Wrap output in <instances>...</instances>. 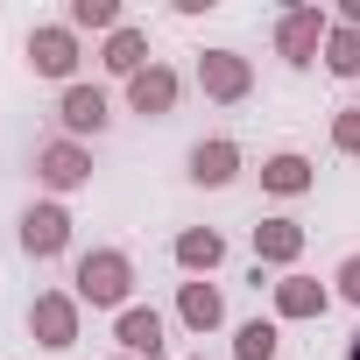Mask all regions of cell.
Returning <instances> with one entry per match:
<instances>
[{
    "mask_svg": "<svg viewBox=\"0 0 360 360\" xmlns=\"http://www.w3.org/2000/svg\"><path fill=\"white\" fill-rule=\"evenodd\" d=\"M127 290H134V262H127L120 248L78 255V269H71V297H78V304H92V311H127Z\"/></svg>",
    "mask_w": 360,
    "mask_h": 360,
    "instance_id": "obj_1",
    "label": "cell"
},
{
    "mask_svg": "<svg viewBox=\"0 0 360 360\" xmlns=\"http://www.w3.org/2000/svg\"><path fill=\"white\" fill-rule=\"evenodd\" d=\"M325 36H332V15H325V8H283V22H276V57H283L290 71H311V64L325 57Z\"/></svg>",
    "mask_w": 360,
    "mask_h": 360,
    "instance_id": "obj_2",
    "label": "cell"
},
{
    "mask_svg": "<svg viewBox=\"0 0 360 360\" xmlns=\"http://www.w3.org/2000/svg\"><path fill=\"white\" fill-rule=\"evenodd\" d=\"M78 29L71 22H36L29 29V64H36V78H57V85H78Z\"/></svg>",
    "mask_w": 360,
    "mask_h": 360,
    "instance_id": "obj_3",
    "label": "cell"
},
{
    "mask_svg": "<svg viewBox=\"0 0 360 360\" xmlns=\"http://www.w3.org/2000/svg\"><path fill=\"white\" fill-rule=\"evenodd\" d=\"M36 184L57 191V198H64V191H85V184H92V148L71 141V134L43 141V148H36Z\"/></svg>",
    "mask_w": 360,
    "mask_h": 360,
    "instance_id": "obj_4",
    "label": "cell"
},
{
    "mask_svg": "<svg viewBox=\"0 0 360 360\" xmlns=\"http://www.w3.org/2000/svg\"><path fill=\"white\" fill-rule=\"evenodd\" d=\"M198 92H205L212 106H240V99L255 92V64H248L240 50H198Z\"/></svg>",
    "mask_w": 360,
    "mask_h": 360,
    "instance_id": "obj_5",
    "label": "cell"
},
{
    "mask_svg": "<svg viewBox=\"0 0 360 360\" xmlns=\"http://www.w3.org/2000/svg\"><path fill=\"white\" fill-rule=\"evenodd\" d=\"M71 248V212L57 205V198H36L29 212H22V255L29 262H57Z\"/></svg>",
    "mask_w": 360,
    "mask_h": 360,
    "instance_id": "obj_6",
    "label": "cell"
},
{
    "mask_svg": "<svg viewBox=\"0 0 360 360\" xmlns=\"http://www.w3.org/2000/svg\"><path fill=\"white\" fill-rule=\"evenodd\" d=\"M78 297L71 290H43L36 304H29V332H36V346H50V353H64V346H78Z\"/></svg>",
    "mask_w": 360,
    "mask_h": 360,
    "instance_id": "obj_7",
    "label": "cell"
},
{
    "mask_svg": "<svg viewBox=\"0 0 360 360\" xmlns=\"http://www.w3.org/2000/svg\"><path fill=\"white\" fill-rule=\"evenodd\" d=\"M176 99H184V78L169 64H148L141 78H127V113H141V120H169Z\"/></svg>",
    "mask_w": 360,
    "mask_h": 360,
    "instance_id": "obj_8",
    "label": "cell"
},
{
    "mask_svg": "<svg viewBox=\"0 0 360 360\" xmlns=\"http://www.w3.org/2000/svg\"><path fill=\"white\" fill-rule=\"evenodd\" d=\"M57 120H64V134H71V141H85V134H106V120H113V99H106L99 85H64V99H57Z\"/></svg>",
    "mask_w": 360,
    "mask_h": 360,
    "instance_id": "obj_9",
    "label": "cell"
},
{
    "mask_svg": "<svg viewBox=\"0 0 360 360\" xmlns=\"http://www.w3.org/2000/svg\"><path fill=\"white\" fill-rule=\"evenodd\" d=\"M269 297H276V318H325L332 311V290L318 283V276H283V283H269Z\"/></svg>",
    "mask_w": 360,
    "mask_h": 360,
    "instance_id": "obj_10",
    "label": "cell"
},
{
    "mask_svg": "<svg viewBox=\"0 0 360 360\" xmlns=\"http://www.w3.org/2000/svg\"><path fill=\"white\" fill-rule=\"evenodd\" d=\"M233 176H240V141L212 134V141H198V148H191V184H205V191H226Z\"/></svg>",
    "mask_w": 360,
    "mask_h": 360,
    "instance_id": "obj_11",
    "label": "cell"
},
{
    "mask_svg": "<svg viewBox=\"0 0 360 360\" xmlns=\"http://www.w3.org/2000/svg\"><path fill=\"white\" fill-rule=\"evenodd\" d=\"M297 255H304V226H297V219L276 212V219L255 226V262H262V269H290Z\"/></svg>",
    "mask_w": 360,
    "mask_h": 360,
    "instance_id": "obj_12",
    "label": "cell"
},
{
    "mask_svg": "<svg viewBox=\"0 0 360 360\" xmlns=\"http://www.w3.org/2000/svg\"><path fill=\"white\" fill-rule=\"evenodd\" d=\"M113 346L120 353H162V311H148V304H127L120 318H113Z\"/></svg>",
    "mask_w": 360,
    "mask_h": 360,
    "instance_id": "obj_13",
    "label": "cell"
},
{
    "mask_svg": "<svg viewBox=\"0 0 360 360\" xmlns=\"http://www.w3.org/2000/svg\"><path fill=\"white\" fill-rule=\"evenodd\" d=\"M318 184V169H311V155H297V148H276L269 162H262V191H276V198H304Z\"/></svg>",
    "mask_w": 360,
    "mask_h": 360,
    "instance_id": "obj_14",
    "label": "cell"
},
{
    "mask_svg": "<svg viewBox=\"0 0 360 360\" xmlns=\"http://www.w3.org/2000/svg\"><path fill=\"white\" fill-rule=\"evenodd\" d=\"M99 64H106V71H113L120 85H127V78H141V71H148V36H141L134 22H120V29L106 36V50H99Z\"/></svg>",
    "mask_w": 360,
    "mask_h": 360,
    "instance_id": "obj_15",
    "label": "cell"
},
{
    "mask_svg": "<svg viewBox=\"0 0 360 360\" xmlns=\"http://www.w3.org/2000/svg\"><path fill=\"white\" fill-rule=\"evenodd\" d=\"M219 262H226V233H219V226H184V233H176V269L212 276Z\"/></svg>",
    "mask_w": 360,
    "mask_h": 360,
    "instance_id": "obj_16",
    "label": "cell"
},
{
    "mask_svg": "<svg viewBox=\"0 0 360 360\" xmlns=\"http://www.w3.org/2000/svg\"><path fill=\"white\" fill-rule=\"evenodd\" d=\"M176 318H184V325L205 339V332H219V325H226V297H219L212 283H184V290H176Z\"/></svg>",
    "mask_w": 360,
    "mask_h": 360,
    "instance_id": "obj_17",
    "label": "cell"
},
{
    "mask_svg": "<svg viewBox=\"0 0 360 360\" xmlns=\"http://www.w3.org/2000/svg\"><path fill=\"white\" fill-rule=\"evenodd\" d=\"M325 71H332V78H360V29H339V22H332V36H325Z\"/></svg>",
    "mask_w": 360,
    "mask_h": 360,
    "instance_id": "obj_18",
    "label": "cell"
},
{
    "mask_svg": "<svg viewBox=\"0 0 360 360\" xmlns=\"http://www.w3.org/2000/svg\"><path fill=\"white\" fill-rule=\"evenodd\" d=\"M64 22H71L78 36H85V29H92V36H113V29H120V8H113V0H71Z\"/></svg>",
    "mask_w": 360,
    "mask_h": 360,
    "instance_id": "obj_19",
    "label": "cell"
},
{
    "mask_svg": "<svg viewBox=\"0 0 360 360\" xmlns=\"http://www.w3.org/2000/svg\"><path fill=\"white\" fill-rule=\"evenodd\" d=\"M233 360H276V318H248L233 332Z\"/></svg>",
    "mask_w": 360,
    "mask_h": 360,
    "instance_id": "obj_20",
    "label": "cell"
},
{
    "mask_svg": "<svg viewBox=\"0 0 360 360\" xmlns=\"http://www.w3.org/2000/svg\"><path fill=\"white\" fill-rule=\"evenodd\" d=\"M332 148L339 155H360V106H339L332 113Z\"/></svg>",
    "mask_w": 360,
    "mask_h": 360,
    "instance_id": "obj_21",
    "label": "cell"
},
{
    "mask_svg": "<svg viewBox=\"0 0 360 360\" xmlns=\"http://www.w3.org/2000/svg\"><path fill=\"white\" fill-rule=\"evenodd\" d=\"M332 283H339V297H346V304H353V311H360V255H346V262H339V276H332Z\"/></svg>",
    "mask_w": 360,
    "mask_h": 360,
    "instance_id": "obj_22",
    "label": "cell"
},
{
    "mask_svg": "<svg viewBox=\"0 0 360 360\" xmlns=\"http://www.w3.org/2000/svg\"><path fill=\"white\" fill-rule=\"evenodd\" d=\"M339 29H360V0H339V15H332Z\"/></svg>",
    "mask_w": 360,
    "mask_h": 360,
    "instance_id": "obj_23",
    "label": "cell"
},
{
    "mask_svg": "<svg viewBox=\"0 0 360 360\" xmlns=\"http://www.w3.org/2000/svg\"><path fill=\"white\" fill-rule=\"evenodd\" d=\"M346 360H360V332H353V339H346Z\"/></svg>",
    "mask_w": 360,
    "mask_h": 360,
    "instance_id": "obj_24",
    "label": "cell"
},
{
    "mask_svg": "<svg viewBox=\"0 0 360 360\" xmlns=\"http://www.w3.org/2000/svg\"><path fill=\"white\" fill-rule=\"evenodd\" d=\"M113 360H141V353H113ZM148 360H162V353H148Z\"/></svg>",
    "mask_w": 360,
    "mask_h": 360,
    "instance_id": "obj_25",
    "label": "cell"
}]
</instances>
